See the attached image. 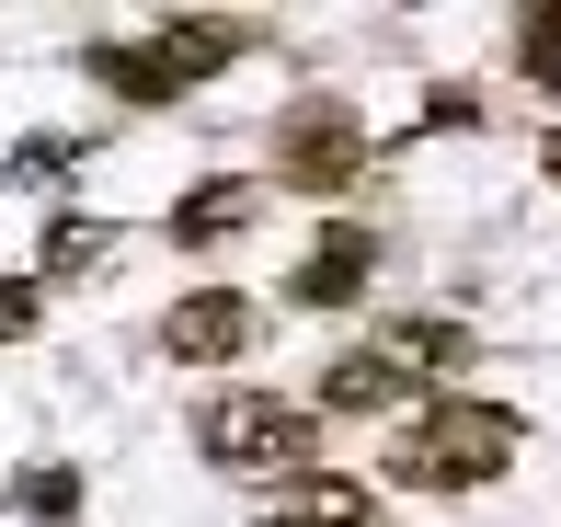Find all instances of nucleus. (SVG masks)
I'll return each instance as SVG.
<instances>
[{
	"mask_svg": "<svg viewBox=\"0 0 561 527\" xmlns=\"http://www.w3.org/2000/svg\"><path fill=\"white\" fill-rule=\"evenodd\" d=\"M252 527H390V505H378L367 482H344V470H310V482L264 493V505H252Z\"/></svg>",
	"mask_w": 561,
	"mask_h": 527,
	"instance_id": "nucleus-8",
	"label": "nucleus"
},
{
	"mask_svg": "<svg viewBox=\"0 0 561 527\" xmlns=\"http://www.w3.org/2000/svg\"><path fill=\"white\" fill-rule=\"evenodd\" d=\"M367 275H378V241H367V218H321V241L298 253L287 298H298V310H355V298H367Z\"/></svg>",
	"mask_w": 561,
	"mask_h": 527,
	"instance_id": "nucleus-7",
	"label": "nucleus"
},
{
	"mask_svg": "<svg viewBox=\"0 0 561 527\" xmlns=\"http://www.w3.org/2000/svg\"><path fill=\"white\" fill-rule=\"evenodd\" d=\"M481 356V333L470 321H447V310H413V321H378L367 344H344L333 367H321V413H401V401H447L458 390V367Z\"/></svg>",
	"mask_w": 561,
	"mask_h": 527,
	"instance_id": "nucleus-1",
	"label": "nucleus"
},
{
	"mask_svg": "<svg viewBox=\"0 0 561 527\" xmlns=\"http://www.w3.org/2000/svg\"><path fill=\"white\" fill-rule=\"evenodd\" d=\"M92 264H115V218H46V253H35V275H92Z\"/></svg>",
	"mask_w": 561,
	"mask_h": 527,
	"instance_id": "nucleus-10",
	"label": "nucleus"
},
{
	"mask_svg": "<svg viewBox=\"0 0 561 527\" xmlns=\"http://www.w3.org/2000/svg\"><path fill=\"white\" fill-rule=\"evenodd\" d=\"M355 172H367V127H355L344 104H298L287 138H275V184H298V195H344Z\"/></svg>",
	"mask_w": 561,
	"mask_h": 527,
	"instance_id": "nucleus-5",
	"label": "nucleus"
},
{
	"mask_svg": "<svg viewBox=\"0 0 561 527\" xmlns=\"http://www.w3.org/2000/svg\"><path fill=\"white\" fill-rule=\"evenodd\" d=\"M516 447H527V424L504 413V401L447 390V401H424V413H401L390 482H401V493H493L504 470H516Z\"/></svg>",
	"mask_w": 561,
	"mask_h": 527,
	"instance_id": "nucleus-2",
	"label": "nucleus"
},
{
	"mask_svg": "<svg viewBox=\"0 0 561 527\" xmlns=\"http://www.w3.org/2000/svg\"><path fill=\"white\" fill-rule=\"evenodd\" d=\"M252 218H264V184H252V172H207L161 230H172V253H218V241H241Z\"/></svg>",
	"mask_w": 561,
	"mask_h": 527,
	"instance_id": "nucleus-9",
	"label": "nucleus"
},
{
	"mask_svg": "<svg viewBox=\"0 0 561 527\" xmlns=\"http://www.w3.org/2000/svg\"><path fill=\"white\" fill-rule=\"evenodd\" d=\"M252 35L241 23H195V12H161L149 35H92L81 69L115 92V104H184L195 81H218V69H241Z\"/></svg>",
	"mask_w": 561,
	"mask_h": 527,
	"instance_id": "nucleus-3",
	"label": "nucleus"
},
{
	"mask_svg": "<svg viewBox=\"0 0 561 527\" xmlns=\"http://www.w3.org/2000/svg\"><path fill=\"white\" fill-rule=\"evenodd\" d=\"M241 344H252V298L241 287H184L161 310V356L172 367H229Z\"/></svg>",
	"mask_w": 561,
	"mask_h": 527,
	"instance_id": "nucleus-6",
	"label": "nucleus"
},
{
	"mask_svg": "<svg viewBox=\"0 0 561 527\" xmlns=\"http://www.w3.org/2000/svg\"><path fill=\"white\" fill-rule=\"evenodd\" d=\"M12 516L23 527H69V516H81V470H69V459H35L12 482Z\"/></svg>",
	"mask_w": 561,
	"mask_h": 527,
	"instance_id": "nucleus-11",
	"label": "nucleus"
},
{
	"mask_svg": "<svg viewBox=\"0 0 561 527\" xmlns=\"http://www.w3.org/2000/svg\"><path fill=\"white\" fill-rule=\"evenodd\" d=\"M539 172H550V184H561V127H550V138H539Z\"/></svg>",
	"mask_w": 561,
	"mask_h": 527,
	"instance_id": "nucleus-15",
	"label": "nucleus"
},
{
	"mask_svg": "<svg viewBox=\"0 0 561 527\" xmlns=\"http://www.w3.org/2000/svg\"><path fill=\"white\" fill-rule=\"evenodd\" d=\"M35 321H46V287L35 275H0V344H23Z\"/></svg>",
	"mask_w": 561,
	"mask_h": 527,
	"instance_id": "nucleus-13",
	"label": "nucleus"
},
{
	"mask_svg": "<svg viewBox=\"0 0 561 527\" xmlns=\"http://www.w3.org/2000/svg\"><path fill=\"white\" fill-rule=\"evenodd\" d=\"M424 127H481V92L470 81H436V92H424Z\"/></svg>",
	"mask_w": 561,
	"mask_h": 527,
	"instance_id": "nucleus-14",
	"label": "nucleus"
},
{
	"mask_svg": "<svg viewBox=\"0 0 561 527\" xmlns=\"http://www.w3.org/2000/svg\"><path fill=\"white\" fill-rule=\"evenodd\" d=\"M516 69L539 92H561V12H516Z\"/></svg>",
	"mask_w": 561,
	"mask_h": 527,
	"instance_id": "nucleus-12",
	"label": "nucleus"
},
{
	"mask_svg": "<svg viewBox=\"0 0 561 527\" xmlns=\"http://www.w3.org/2000/svg\"><path fill=\"white\" fill-rule=\"evenodd\" d=\"M195 447H207V470H229V482H310L321 470V413L310 401H275V390H218L207 413H195Z\"/></svg>",
	"mask_w": 561,
	"mask_h": 527,
	"instance_id": "nucleus-4",
	"label": "nucleus"
}]
</instances>
